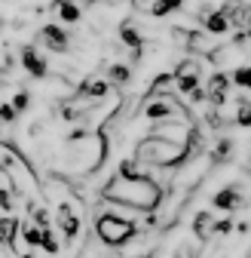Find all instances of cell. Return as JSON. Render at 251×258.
Segmentation results:
<instances>
[{
  "label": "cell",
  "instance_id": "obj_1",
  "mask_svg": "<svg viewBox=\"0 0 251 258\" xmlns=\"http://www.w3.org/2000/svg\"><path fill=\"white\" fill-rule=\"evenodd\" d=\"M163 187L156 184L150 175L144 178H122V175H113L104 187H101V200L104 203H116V206H126L132 212H156L163 203Z\"/></svg>",
  "mask_w": 251,
  "mask_h": 258
},
{
  "label": "cell",
  "instance_id": "obj_2",
  "mask_svg": "<svg viewBox=\"0 0 251 258\" xmlns=\"http://www.w3.org/2000/svg\"><path fill=\"white\" fill-rule=\"evenodd\" d=\"M95 237H98L104 246L119 249V246L132 243V240L138 237V224L129 221V218H116V215H110V212H101V215L95 218Z\"/></svg>",
  "mask_w": 251,
  "mask_h": 258
},
{
  "label": "cell",
  "instance_id": "obj_3",
  "mask_svg": "<svg viewBox=\"0 0 251 258\" xmlns=\"http://www.w3.org/2000/svg\"><path fill=\"white\" fill-rule=\"evenodd\" d=\"M37 43L46 46V49L55 52V55L71 52V34H68L65 28H58V25H43V28L37 31Z\"/></svg>",
  "mask_w": 251,
  "mask_h": 258
},
{
  "label": "cell",
  "instance_id": "obj_4",
  "mask_svg": "<svg viewBox=\"0 0 251 258\" xmlns=\"http://www.w3.org/2000/svg\"><path fill=\"white\" fill-rule=\"evenodd\" d=\"M221 212H239V209H245L248 206V197H245V190H242V184H224L221 190H214V200H211Z\"/></svg>",
  "mask_w": 251,
  "mask_h": 258
},
{
  "label": "cell",
  "instance_id": "obj_5",
  "mask_svg": "<svg viewBox=\"0 0 251 258\" xmlns=\"http://www.w3.org/2000/svg\"><path fill=\"white\" fill-rule=\"evenodd\" d=\"M230 77L224 74V71H214L211 77H208V83L202 86L205 89V102L211 105V108H221L224 102H227V95H230Z\"/></svg>",
  "mask_w": 251,
  "mask_h": 258
},
{
  "label": "cell",
  "instance_id": "obj_6",
  "mask_svg": "<svg viewBox=\"0 0 251 258\" xmlns=\"http://www.w3.org/2000/svg\"><path fill=\"white\" fill-rule=\"evenodd\" d=\"M22 68L34 77V80H46L49 77V61L43 58V52L37 46H25L22 49Z\"/></svg>",
  "mask_w": 251,
  "mask_h": 258
},
{
  "label": "cell",
  "instance_id": "obj_7",
  "mask_svg": "<svg viewBox=\"0 0 251 258\" xmlns=\"http://www.w3.org/2000/svg\"><path fill=\"white\" fill-rule=\"evenodd\" d=\"M58 228H61V234H65V240H77L80 237V231H83V218L71 209V206H61L58 209Z\"/></svg>",
  "mask_w": 251,
  "mask_h": 258
},
{
  "label": "cell",
  "instance_id": "obj_8",
  "mask_svg": "<svg viewBox=\"0 0 251 258\" xmlns=\"http://www.w3.org/2000/svg\"><path fill=\"white\" fill-rule=\"evenodd\" d=\"M19 218L16 215H4L0 218V246H7V252L16 249V240H19Z\"/></svg>",
  "mask_w": 251,
  "mask_h": 258
},
{
  "label": "cell",
  "instance_id": "obj_9",
  "mask_svg": "<svg viewBox=\"0 0 251 258\" xmlns=\"http://www.w3.org/2000/svg\"><path fill=\"white\" fill-rule=\"evenodd\" d=\"M202 28H205L208 37H221V34H227V31H230V22H227V16H224L221 10H211V13L202 19Z\"/></svg>",
  "mask_w": 251,
  "mask_h": 258
},
{
  "label": "cell",
  "instance_id": "obj_10",
  "mask_svg": "<svg viewBox=\"0 0 251 258\" xmlns=\"http://www.w3.org/2000/svg\"><path fill=\"white\" fill-rule=\"evenodd\" d=\"M119 43L122 46H129V49H144V37H141V31L135 22H119Z\"/></svg>",
  "mask_w": 251,
  "mask_h": 258
},
{
  "label": "cell",
  "instance_id": "obj_11",
  "mask_svg": "<svg viewBox=\"0 0 251 258\" xmlns=\"http://www.w3.org/2000/svg\"><path fill=\"white\" fill-rule=\"evenodd\" d=\"M52 7H55L58 19L65 22V25H77V22L83 19V10H80L77 0H52Z\"/></svg>",
  "mask_w": 251,
  "mask_h": 258
},
{
  "label": "cell",
  "instance_id": "obj_12",
  "mask_svg": "<svg viewBox=\"0 0 251 258\" xmlns=\"http://www.w3.org/2000/svg\"><path fill=\"white\" fill-rule=\"evenodd\" d=\"M233 154H236V139L224 136V139H217V145H214V151H211V163H214V166H224L227 160H233Z\"/></svg>",
  "mask_w": 251,
  "mask_h": 258
},
{
  "label": "cell",
  "instance_id": "obj_13",
  "mask_svg": "<svg viewBox=\"0 0 251 258\" xmlns=\"http://www.w3.org/2000/svg\"><path fill=\"white\" fill-rule=\"evenodd\" d=\"M211 228H214V215L211 212H196V218H193V237L202 240V243H208L211 240Z\"/></svg>",
  "mask_w": 251,
  "mask_h": 258
},
{
  "label": "cell",
  "instance_id": "obj_14",
  "mask_svg": "<svg viewBox=\"0 0 251 258\" xmlns=\"http://www.w3.org/2000/svg\"><path fill=\"white\" fill-rule=\"evenodd\" d=\"M104 80L110 86H126V83H132V68H129V64H122V61H113L110 68H107Z\"/></svg>",
  "mask_w": 251,
  "mask_h": 258
},
{
  "label": "cell",
  "instance_id": "obj_15",
  "mask_svg": "<svg viewBox=\"0 0 251 258\" xmlns=\"http://www.w3.org/2000/svg\"><path fill=\"white\" fill-rule=\"evenodd\" d=\"M19 237L25 240L28 252H34V249L40 246V237H43V231L37 228V224H31V221H22V224H19Z\"/></svg>",
  "mask_w": 251,
  "mask_h": 258
},
{
  "label": "cell",
  "instance_id": "obj_16",
  "mask_svg": "<svg viewBox=\"0 0 251 258\" xmlns=\"http://www.w3.org/2000/svg\"><path fill=\"white\" fill-rule=\"evenodd\" d=\"M236 126H242V129L251 126V99L248 95H239L236 99Z\"/></svg>",
  "mask_w": 251,
  "mask_h": 258
},
{
  "label": "cell",
  "instance_id": "obj_17",
  "mask_svg": "<svg viewBox=\"0 0 251 258\" xmlns=\"http://www.w3.org/2000/svg\"><path fill=\"white\" fill-rule=\"evenodd\" d=\"M181 7H184V0H153L150 16H153V19H163V16H169V13H175V10H181Z\"/></svg>",
  "mask_w": 251,
  "mask_h": 258
},
{
  "label": "cell",
  "instance_id": "obj_18",
  "mask_svg": "<svg viewBox=\"0 0 251 258\" xmlns=\"http://www.w3.org/2000/svg\"><path fill=\"white\" fill-rule=\"evenodd\" d=\"M230 83H236L242 89H251V64H239L233 71V77H230Z\"/></svg>",
  "mask_w": 251,
  "mask_h": 258
},
{
  "label": "cell",
  "instance_id": "obj_19",
  "mask_svg": "<svg viewBox=\"0 0 251 258\" xmlns=\"http://www.w3.org/2000/svg\"><path fill=\"white\" fill-rule=\"evenodd\" d=\"M10 108H13L16 114H22V111H28V108H31V92H25V89H19V92L13 95V102H10Z\"/></svg>",
  "mask_w": 251,
  "mask_h": 258
},
{
  "label": "cell",
  "instance_id": "obj_20",
  "mask_svg": "<svg viewBox=\"0 0 251 258\" xmlns=\"http://www.w3.org/2000/svg\"><path fill=\"white\" fill-rule=\"evenodd\" d=\"M40 246H43V249H46L49 255H58V249H61V246H58V240H55V234H52L49 228H43V237H40Z\"/></svg>",
  "mask_w": 251,
  "mask_h": 258
},
{
  "label": "cell",
  "instance_id": "obj_21",
  "mask_svg": "<svg viewBox=\"0 0 251 258\" xmlns=\"http://www.w3.org/2000/svg\"><path fill=\"white\" fill-rule=\"evenodd\" d=\"M22 258H37V255H34V252H25V255H22Z\"/></svg>",
  "mask_w": 251,
  "mask_h": 258
},
{
  "label": "cell",
  "instance_id": "obj_22",
  "mask_svg": "<svg viewBox=\"0 0 251 258\" xmlns=\"http://www.w3.org/2000/svg\"><path fill=\"white\" fill-rule=\"evenodd\" d=\"M80 4H98V0H80Z\"/></svg>",
  "mask_w": 251,
  "mask_h": 258
},
{
  "label": "cell",
  "instance_id": "obj_23",
  "mask_svg": "<svg viewBox=\"0 0 251 258\" xmlns=\"http://www.w3.org/2000/svg\"><path fill=\"white\" fill-rule=\"evenodd\" d=\"M248 203H251V194H248Z\"/></svg>",
  "mask_w": 251,
  "mask_h": 258
},
{
  "label": "cell",
  "instance_id": "obj_24",
  "mask_svg": "<svg viewBox=\"0 0 251 258\" xmlns=\"http://www.w3.org/2000/svg\"><path fill=\"white\" fill-rule=\"evenodd\" d=\"M248 166H251V160H248Z\"/></svg>",
  "mask_w": 251,
  "mask_h": 258
}]
</instances>
